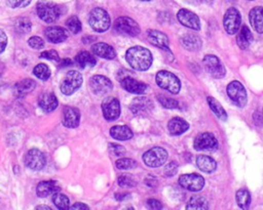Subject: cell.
<instances>
[{
  "label": "cell",
  "mask_w": 263,
  "mask_h": 210,
  "mask_svg": "<svg viewBox=\"0 0 263 210\" xmlns=\"http://www.w3.org/2000/svg\"><path fill=\"white\" fill-rule=\"evenodd\" d=\"M125 59L137 71H147L152 65V54L143 46H133L126 50Z\"/></svg>",
  "instance_id": "6da1fadb"
},
{
  "label": "cell",
  "mask_w": 263,
  "mask_h": 210,
  "mask_svg": "<svg viewBox=\"0 0 263 210\" xmlns=\"http://www.w3.org/2000/svg\"><path fill=\"white\" fill-rule=\"evenodd\" d=\"M88 23L93 31L98 33H103L110 28L111 19L105 9L101 7H96L89 13Z\"/></svg>",
  "instance_id": "7a4b0ae2"
},
{
  "label": "cell",
  "mask_w": 263,
  "mask_h": 210,
  "mask_svg": "<svg viewBox=\"0 0 263 210\" xmlns=\"http://www.w3.org/2000/svg\"><path fill=\"white\" fill-rule=\"evenodd\" d=\"M155 81L160 88L173 94H177L181 89V82L179 78L175 74L165 70L159 71L156 74Z\"/></svg>",
  "instance_id": "3957f363"
},
{
  "label": "cell",
  "mask_w": 263,
  "mask_h": 210,
  "mask_svg": "<svg viewBox=\"0 0 263 210\" xmlns=\"http://www.w3.org/2000/svg\"><path fill=\"white\" fill-rule=\"evenodd\" d=\"M82 82H83L82 75L78 71L72 70V71H69L64 77L63 81L61 82L60 89L63 94L71 95L80 88V86L82 85Z\"/></svg>",
  "instance_id": "277c9868"
},
{
  "label": "cell",
  "mask_w": 263,
  "mask_h": 210,
  "mask_svg": "<svg viewBox=\"0 0 263 210\" xmlns=\"http://www.w3.org/2000/svg\"><path fill=\"white\" fill-rule=\"evenodd\" d=\"M114 30L124 36L135 37L140 34V27L136 20L128 16H120L114 22Z\"/></svg>",
  "instance_id": "5b68a950"
},
{
  "label": "cell",
  "mask_w": 263,
  "mask_h": 210,
  "mask_svg": "<svg viewBox=\"0 0 263 210\" xmlns=\"http://www.w3.org/2000/svg\"><path fill=\"white\" fill-rule=\"evenodd\" d=\"M203 68L208 74H210L213 78L216 79H221L225 76L226 70L221 62V60L213 54H208L203 57L202 60Z\"/></svg>",
  "instance_id": "8992f818"
},
{
  "label": "cell",
  "mask_w": 263,
  "mask_h": 210,
  "mask_svg": "<svg viewBox=\"0 0 263 210\" xmlns=\"http://www.w3.org/2000/svg\"><path fill=\"white\" fill-rule=\"evenodd\" d=\"M144 163L149 167H159L164 164L167 159V152L160 146H155L148 150L143 155Z\"/></svg>",
  "instance_id": "52a82bcc"
},
{
  "label": "cell",
  "mask_w": 263,
  "mask_h": 210,
  "mask_svg": "<svg viewBox=\"0 0 263 210\" xmlns=\"http://www.w3.org/2000/svg\"><path fill=\"white\" fill-rule=\"evenodd\" d=\"M227 94L230 99L239 108L246 106L248 100L247 91L239 81H232L227 86Z\"/></svg>",
  "instance_id": "ba28073f"
},
{
  "label": "cell",
  "mask_w": 263,
  "mask_h": 210,
  "mask_svg": "<svg viewBox=\"0 0 263 210\" xmlns=\"http://www.w3.org/2000/svg\"><path fill=\"white\" fill-rule=\"evenodd\" d=\"M240 24L241 16L239 11L235 7L228 8L223 17V26L225 31L230 35H233L239 30Z\"/></svg>",
  "instance_id": "9c48e42d"
},
{
  "label": "cell",
  "mask_w": 263,
  "mask_h": 210,
  "mask_svg": "<svg viewBox=\"0 0 263 210\" xmlns=\"http://www.w3.org/2000/svg\"><path fill=\"white\" fill-rule=\"evenodd\" d=\"M25 165L31 170H41L46 164V158L43 152L38 149H31L24 157Z\"/></svg>",
  "instance_id": "30bf717a"
},
{
  "label": "cell",
  "mask_w": 263,
  "mask_h": 210,
  "mask_svg": "<svg viewBox=\"0 0 263 210\" xmlns=\"http://www.w3.org/2000/svg\"><path fill=\"white\" fill-rule=\"evenodd\" d=\"M37 14L45 23H53L61 15L60 6L54 3H39L37 5Z\"/></svg>",
  "instance_id": "8fae6325"
},
{
  "label": "cell",
  "mask_w": 263,
  "mask_h": 210,
  "mask_svg": "<svg viewBox=\"0 0 263 210\" xmlns=\"http://www.w3.org/2000/svg\"><path fill=\"white\" fill-rule=\"evenodd\" d=\"M89 87L96 95H104L109 93L112 88V82L103 75H95L89 80Z\"/></svg>",
  "instance_id": "7c38bea8"
},
{
  "label": "cell",
  "mask_w": 263,
  "mask_h": 210,
  "mask_svg": "<svg viewBox=\"0 0 263 210\" xmlns=\"http://www.w3.org/2000/svg\"><path fill=\"white\" fill-rule=\"evenodd\" d=\"M179 183L182 187L191 191V192H198L204 185L203 177L198 173H188L183 174L179 178Z\"/></svg>",
  "instance_id": "4fadbf2b"
},
{
  "label": "cell",
  "mask_w": 263,
  "mask_h": 210,
  "mask_svg": "<svg viewBox=\"0 0 263 210\" xmlns=\"http://www.w3.org/2000/svg\"><path fill=\"white\" fill-rule=\"evenodd\" d=\"M103 116L107 121H114L120 115L119 100L113 96L106 97L102 102Z\"/></svg>",
  "instance_id": "5bb4252c"
},
{
  "label": "cell",
  "mask_w": 263,
  "mask_h": 210,
  "mask_svg": "<svg viewBox=\"0 0 263 210\" xmlns=\"http://www.w3.org/2000/svg\"><path fill=\"white\" fill-rule=\"evenodd\" d=\"M193 145L197 151H214L218 148V140L212 133L203 132L195 137Z\"/></svg>",
  "instance_id": "9a60e30c"
},
{
  "label": "cell",
  "mask_w": 263,
  "mask_h": 210,
  "mask_svg": "<svg viewBox=\"0 0 263 210\" xmlns=\"http://www.w3.org/2000/svg\"><path fill=\"white\" fill-rule=\"evenodd\" d=\"M153 109L152 101L146 96H138L134 98L129 104V110L134 115L144 116L150 113Z\"/></svg>",
  "instance_id": "2e32d148"
},
{
  "label": "cell",
  "mask_w": 263,
  "mask_h": 210,
  "mask_svg": "<svg viewBox=\"0 0 263 210\" xmlns=\"http://www.w3.org/2000/svg\"><path fill=\"white\" fill-rule=\"evenodd\" d=\"M177 18L184 27H187L189 29L198 31L200 29V22L199 17L192 11L182 8L177 13Z\"/></svg>",
  "instance_id": "e0dca14e"
},
{
  "label": "cell",
  "mask_w": 263,
  "mask_h": 210,
  "mask_svg": "<svg viewBox=\"0 0 263 210\" xmlns=\"http://www.w3.org/2000/svg\"><path fill=\"white\" fill-rule=\"evenodd\" d=\"M63 125L68 128H76L80 122V112L74 107H65L63 110Z\"/></svg>",
  "instance_id": "ac0fdd59"
},
{
  "label": "cell",
  "mask_w": 263,
  "mask_h": 210,
  "mask_svg": "<svg viewBox=\"0 0 263 210\" xmlns=\"http://www.w3.org/2000/svg\"><path fill=\"white\" fill-rule=\"evenodd\" d=\"M120 84L121 87L130 92V93H135V94H142L146 91L147 89V85L141 81H138L132 77H123L120 79Z\"/></svg>",
  "instance_id": "d6986e66"
},
{
  "label": "cell",
  "mask_w": 263,
  "mask_h": 210,
  "mask_svg": "<svg viewBox=\"0 0 263 210\" xmlns=\"http://www.w3.org/2000/svg\"><path fill=\"white\" fill-rule=\"evenodd\" d=\"M44 35L49 42L55 43V44L64 42L69 36L68 31L66 29L58 26L47 27L44 31Z\"/></svg>",
  "instance_id": "ffe728a7"
},
{
  "label": "cell",
  "mask_w": 263,
  "mask_h": 210,
  "mask_svg": "<svg viewBox=\"0 0 263 210\" xmlns=\"http://www.w3.org/2000/svg\"><path fill=\"white\" fill-rule=\"evenodd\" d=\"M146 37L152 45L164 50L168 49V38L164 33L157 30H148Z\"/></svg>",
  "instance_id": "44dd1931"
},
{
  "label": "cell",
  "mask_w": 263,
  "mask_h": 210,
  "mask_svg": "<svg viewBox=\"0 0 263 210\" xmlns=\"http://www.w3.org/2000/svg\"><path fill=\"white\" fill-rule=\"evenodd\" d=\"M61 187L55 180H43L38 183L36 187V193L39 198H46L54 193L60 192Z\"/></svg>",
  "instance_id": "7402d4cb"
},
{
  "label": "cell",
  "mask_w": 263,
  "mask_h": 210,
  "mask_svg": "<svg viewBox=\"0 0 263 210\" xmlns=\"http://www.w3.org/2000/svg\"><path fill=\"white\" fill-rule=\"evenodd\" d=\"M38 104L40 109L46 113L52 112L57 109L59 101L57 96L51 92H44L38 97Z\"/></svg>",
  "instance_id": "603a6c76"
},
{
  "label": "cell",
  "mask_w": 263,
  "mask_h": 210,
  "mask_svg": "<svg viewBox=\"0 0 263 210\" xmlns=\"http://www.w3.org/2000/svg\"><path fill=\"white\" fill-rule=\"evenodd\" d=\"M91 51L96 55H98L102 58H106V59H113L116 56L115 49L111 45L104 43V42H99V43L93 44L91 46Z\"/></svg>",
  "instance_id": "cb8c5ba5"
},
{
  "label": "cell",
  "mask_w": 263,
  "mask_h": 210,
  "mask_svg": "<svg viewBox=\"0 0 263 210\" xmlns=\"http://www.w3.org/2000/svg\"><path fill=\"white\" fill-rule=\"evenodd\" d=\"M249 20L256 32L263 33V7L256 6L252 8L249 13Z\"/></svg>",
  "instance_id": "d4e9b609"
},
{
  "label": "cell",
  "mask_w": 263,
  "mask_h": 210,
  "mask_svg": "<svg viewBox=\"0 0 263 210\" xmlns=\"http://www.w3.org/2000/svg\"><path fill=\"white\" fill-rule=\"evenodd\" d=\"M189 128V124L180 117L171 119L167 123V130L171 135H180Z\"/></svg>",
  "instance_id": "484cf974"
},
{
  "label": "cell",
  "mask_w": 263,
  "mask_h": 210,
  "mask_svg": "<svg viewBox=\"0 0 263 210\" xmlns=\"http://www.w3.org/2000/svg\"><path fill=\"white\" fill-rule=\"evenodd\" d=\"M36 87V82L32 79H24L17 82L13 87V93L17 97H23L32 92Z\"/></svg>",
  "instance_id": "4316f807"
},
{
  "label": "cell",
  "mask_w": 263,
  "mask_h": 210,
  "mask_svg": "<svg viewBox=\"0 0 263 210\" xmlns=\"http://www.w3.org/2000/svg\"><path fill=\"white\" fill-rule=\"evenodd\" d=\"M181 44L182 46L187 49V50H190V51H196L198 50L201 45H202V41L201 39L195 35V34H192V33H188L186 35H184L182 38H181Z\"/></svg>",
  "instance_id": "83f0119b"
},
{
  "label": "cell",
  "mask_w": 263,
  "mask_h": 210,
  "mask_svg": "<svg viewBox=\"0 0 263 210\" xmlns=\"http://www.w3.org/2000/svg\"><path fill=\"white\" fill-rule=\"evenodd\" d=\"M110 135L117 140H127L133 137V131L126 125H115L111 127Z\"/></svg>",
  "instance_id": "f1b7e54d"
},
{
  "label": "cell",
  "mask_w": 263,
  "mask_h": 210,
  "mask_svg": "<svg viewBox=\"0 0 263 210\" xmlns=\"http://www.w3.org/2000/svg\"><path fill=\"white\" fill-rule=\"evenodd\" d=\"M253 41V35L247 26H242L236 36V43L240 49H247Z\"/></svg>",
  "instance_id": "f546056e"
},
{
  "label": "cell",
  "mask_w": 263,
  "mask_h": 210,
  "mask_svg": "<svg viewBox=\"0 0 263 210\" xmlns=\"http://www.w3.org/2000/svg\"><path fill=\"white\" fill-rule=\"evenodd\" d=\"M196 164H197V167L205 173H212L217 168L216 161L213 158L205 155H199L196 158Z\"/></svg>",
  "instance_id": "4dcf8cb0"
},
{
  "label": "cell",
  "mask_w": 263,
  "mask_h": 210,
  "mask_svg": "<svg viewBox=\"0 0 263 210\" xmlns=\"http://www.w3.org/2000/svg\"><path fill=\"white\" fill-rule=\"evenodd\" d=\"M75 61L80 68H91L96 66L97 60L95 56L88 51H80L75 56Z\"/></svg>",
  "instance_id": "1f68e13d"
},
{
  "label": "cell",
  "mask_w": 263,
  "mask_h": 210,
  "mask_svg": "<svg viewBox=\"0 0 263 210\" xmlns=\"http://www.w3.org/2000/svg\"><path fill=\"white\" fill-rule=\"evenodd\" d=\"M209 208L208 200L200 195H194L190 198L189 202L186 205V209H195V210H205Z\"/></svg>",
  "instance_id": "d6a6232c"
},
{
  "label": "cell",
  "mask_w": 263,
  "mask_h": 210,
  "mask_svg": "<svg viewBox=\"0 0 263 210\" xmlns=\"http://www.w3.org/2000/svg\"><path fill=\"white\" fill-rule=\"evenodd\" d=\"M208 100V103H209V107L211 108V110L213 111V113L222 121H225L227 119V114L224 110V108L221 106V103L214 97L212 96H209L206 98Z\"/></svg>",
  "instance_id": "836d02e7"
},
{
  "label": "cell",
  "mask_w": 263,
  "mask_h": 210,
  "mask_svg": "<svg viewBox=\"0 0 263 210\" xmlns=\"http://www.w3.org/2000/svg\"><path fill=\"white\" fill-rule=\"evenodd\" d=\"M32 23L28 17H18L14 22V31L18 35H26L31 31Z\"/></svg>",
  "instance_id": "e575fe53"
},
{
  "label": "cell",
  "mask_w": 263,
  "mask_h": 210,
  "mask_svg": "<svg viewBox=\"0 0 263 210\" xmlns=\"http://www.w3.org/2000/svg\"><path fill=\"white\" fill-rule=\"evenodd\" d=\"M235 199L237 202V205L241 209H248L250 204H251V195L248 190L246 188H240L237 191L235 195Z\"/></svg>",
  "instance_id": "d590c367"
},
{
  "label": "cell",
  "mask_w": 263,
  "mask_h": 210,
  "mask_svg": "<svg viewBox=\"0 0 263 210\" xmlns=\"http://www.w3.org/2000/svg\"><path fill=\"white\" fill-rule=\"evenodd\" d=\"M52 202H53L54 206L59 209H69V207H70L69 198L60 192L53 194Z\"/></svg>",
  "instance_id": "8d00e7d4"
},
{
  "label": "cell",
  "mask_w": 263,
  "mask_h": 210,
  "mask_svg": "<svg viewBox=\"0 0 263 210\" xmlns=\"http://www.w3.org/2000/svg\"><path fill=\"white\" fill-rule=\"evenodd\" d=\"M33 74L40 80L46 81L49 79L50 77V70L48 68L47 65L45 64H38L37 66H35V68L33 69Z\"/></svg>",
  "instance_id": "74e56055"
},
{
  "label": "cell",
  "mask_w": 263,
  "mask_h": 210,
  "mask_svg": "<svg viewBox=\"0 0 263 210\" xmlns=\"http://www.w3.org/2000/svg\"><path fill=\"white\" fill-rule=\"evenodd\" d=\"M66 27L73 34H78L82 28L81 22L76 15H72L66 20Z\"/></svg>",
  "instance_id": "f35d334b"
},
{
  "label": "cell",
  "mask_w": 263,
  "mask_h": 210,
  "mask_svg": "<svg viewBox=\"0 0 263 210\" xmlns=\"http://www.w3.org/2000/svg\"><path fill=\"white\" fill-rule=\"evenodd\" d=\"M117 181L121 187H133L137 184V180L132 174H121L119 175Z\"/></svg>",
  "instance_id": "ab89813d"
},
{
  "label": "cell",
  "mask_w": 263,
  "mask_h": 210,
  "mask_svg": "<svg viewBox=\"0 0 263 210\" xmlns=\"http://www.w3.org/2000/svg\"><path fill=\"white\" fill-rule=\"evenodd\" d=\"M156 98L160 102V104L166 109H179V102L172 97H167L164 95H157Z\"/></svg>",
  "instance_id": "60d3db41"
},
{
  "label": "cell",
  "mask_w": 263,
  "mask_h": 210,
  "mask_svg": "<svg viewBox=\"0 0 263 210\" xmlns=\"http://www.w3.org/2000/svg\"><path fill=\"white\" fill-rule=\"evenodd\" d=\"M115 165L120 170H127L135 168L137 166V162L130 158H121L116 161Z\"/></svg>",
  "instance_id": "b9f144b4"
},
{
  "label": "cell",
  "mask_w": 263,
  "mask_h": 210,
  "mask_svg": "<svg viewBox=\"0 0 263 210\" xmlns=\"http://www.w3.org/2000/svg\"><path fill=\"white\" fill-rule=\"evenodd\" d=\"M28 44L34 49H41L44 47V40L39 36H33L28 40Z\"/></svg>",
  "instance_id": "7bdbcfd3"
},
{
  "label": "cell",
  "mask_w": 263,
  "mask_h": 210,
  "mask_svg": "<svg viewBox=\"0 0 263 210\" xmlns=\"http://www.w3.org/2000/svg\"><path fill=\"white\" fill-rule=\"evenodd\" d=\"M40 58H45V59H50L53 61H60V56L58 54V51H55L54 49H50V50H46L41 52V54L39 55Z\"/></svg>",
  "instance_id": "ee69618b"
},
{
  "label": "cell",
  "mask_w": 263,
  "mask_h": 210,
  "mask_svg": "<svg viewBox=\"0 0 263 210\" xmlns=\"http://www.w3.org/2000/svg\"><path fill=\"white\" fill-rule=\"evenodd\" d=\"M31 0H6V4L11 8H22L30 4Z\"/></svg>",
  "instance_id": "f6af8a7d"
},
{
  "label": "cell",
  "mask_w": 263,
  "mask_h": 210,
  "mask_svg": "<svg viewBox=\"0 0 263 210\" xmlns=\"http://www.w3.org/2000/svg\"><path fill=\"white\" fill-rule=\"evenodd\" d=\"M178 171V164L176 162H170L164 168V174L167 177L174 176Z\"/></svg>",
  "instance_id": "bcb514c9"
},
{
  "label": "cell",
  "mask_w": 263,
  "mask_h": 210,
  "mask_svg": "<svg viewBox=\"0 0 263 210\" xmlns=\"http://www.w3.org/2000/svg\"><path fill=\"white\" fill-rule=\"evenodd\" d=\"M109 151L115 156H122L125 154V149L122 145L116 144V143H110Z\"/></svg>",
  "instance_id": "7dc6e473"
},
{
  "label": "cell",
  "mask_w": 263,
  "mask_h": 210,
  "mask_svg": "<svg viewBox=\"0 0 263 210\" xmlns=\"http://www.w3.org/2000/svg\"><path fill=\"white\" fill-rule=\"evenodd\" d=\"M6 45H7V36L4 33V31L0 29V53L4 51V49L6 48Z\"/></svg>",
  "instance_id": "c3c4849f"
},
{
  "label": "cell",
  "mask_w": 263,
  "mask_h": 210,
  "mask_svg": "<svg viewBox=\"0 0 263 210\" xmlns=\"http://www.w3.org/2000/svg\"><path fill=\"white\" fill-rule=\"evenodd\" d=\"M147 206L151 209H161L162 208L161 203L156 199H149L147 201Z\"/></svg>",
  "instance_id": "681fc988"
},
{
  "label": "cell",
  "mask_w": 263,
  "mask_h": 210,
  "mask_svg": "<svg viewBox=\"0 0 263 210\" xmlns=\"http://www.w3.org/2000/svg\"><path fill=\"white\" fill-rule=\"evenodd\" d=\"M69 208L70 209H84V210L89 209V207L86 204H83V203H75L72 206H70Z\"/></svg>",
  "instance_id": "f907efd6"
},
{
  "label": "cell",
  "mask_w": 263,
  "mask_h": 210,
  "mask_svg": "<svg viewBox=\"0 0 263 210\" xmlns=\"http://www.w3.org/2000/svg\"><path fill=\"white\" fill-rule=\"evenodd\" d=\"M184 1H186L187 3H189L191 5H198L201 3L202 0H184Z\"/></svg>",
  "instance_id": "816d5d0a"
},
{
  "label": "cell",
  "mask_w": 263,
  "mask_h": 210,
  "mask_svg": "<svg viewBox=\"0 0 263 210\" xmlns=\"http://www.w3.org/2000/svg\"><path fill=\"white\" fill-rule=\"evenodd\" d=\"M36 209H51L50 207H48V206H44V205H39V206H37L36 207Z\"/></svg>",
  "instance_id": "f5cc1de1"
},
{
  "label": "cell",
  "mask_w": 263,
  "mask_h": 210,
  "mask_svg": "<svg viewBox=\"0 0 263 210\" xmlns=\"http://www.w3.org/2000/svg\"><path fill=\"white\" fill-rule=\"evenodd\" d=\"M140 1H151V0H140Z\"/></svg>",
  "instance_id": "db71d44e"
}]
</instances>
